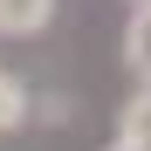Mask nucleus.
I'll return each mask as SVG.
<instances>
[{"mask_svg": "<svg viewBox=\"0 0 151 151\" xmlns=\"http://www.w3.org/2000/svg\"><path fill=\"white\" fill-rule=\"evenodd\" d=\"M55 21V0H0V35L7 41H28Z\"/></svg>", "mask_w": 151, "mask_h": 151, "instance_id": "1", "label": "nucleus"}, {"mask_svg": "<svg viewBox=\"0 0 151 151\" xmlns=\"http://www.w3.org/2000/svg\"><path fill=\"white\" fill-rule=\"evenodd\" d=\"M124 62L137 69V83H151V0L131 14V28H124Z\"/></svg>", "mask_w": 151, "mask_h": 151, "instance_id": "2", "label": "nucleus"}, {"mask_svg": "<svg viewBox=\"0 0 151 151\" xmlns=\"http://www.w3.org/2000/svg\"><path fill=\"white\" fill-rule=\"evenodd\" d=\"M117 137H131V144H144V151H151V83L124 103V131H117Z\"/></svg>", "mask_w": 151, "mask_h": 151, "instance_id": "3", "label": "nucleus"}, {"mask_svg": "<svg viewBox=\"0 0 151 151\" xmlns=\"http://www.w3.org/2000/svg\"><path fill=\"white\" fill-rule=\"evenodd\" d=\"M21 117H28V96H21V83H14L7 69H0V131H14Z\"/></svg>", "mask_w": 151, "mask_h": 151, "instance_id": "4", "label": "nucleus"}, {"mask_svg": "<svg viewBox=\"0 0 151 151\" xmlns=\"http://www.w3.org/2000/svg\"><path fill=\"white\" fill-rule=\"evenodd\" d=\"M110 151H144V144H131V137H117V144H110Z\"/></svg>", "mask_w": 151, "mask_h": 151, "instance_id": "5", "label": "nucleus"}, {"mask_svg": "<svg viewBox=\"0 0 151 151\" xmlns=\"http://www.w3.org/2000/svg\"><path fill=\"white\" fill-rule=\"evenodd\" d=\"M137 7H144V0H137Z\"/></svg>", "mask_w": 151, "mask_h": 151, "instance_id": "6", "label": "nucleus"}]
</instances>
